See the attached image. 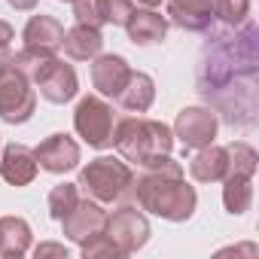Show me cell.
Returning <instances> with one entry per match:
<instances>
[{"label": "cell", "mask_w": 259, "mask_h": 259, "mask_svg": "<svg viewBox=\"0 0 259 259\" xmlns=\"http://www.w3.org/2000/svg\"><path fill=\"white\" fill-rule=\"evenodd\" d=\"M135 204L153 217H162L168 223H186L195 207L198 195L195 186L186 183L183 165L174 162L171 156H159L156 162L144 165L141 174H135Z\"/></svg>", "instance_id": "cell-1"}, {"label": "cell", "mask_w": 259, "mask_h": 259, "mask_svg": "<svg viewBox=\"0 0 259 259\" xmlns=\"http://www.w3.org/2000/svg\"><path fill=\"white\" fill-rule=\"evenodd\" d=\"M113 147L128 165H150L159 156H171L174 150V132L171 125L147 116H122L113 125Z\"/></svg>", "instance_id": "cell-2"}, {"label": "cell", "mask_w": 259, "mask_h": 259, "mask_svg": "<svg viewBox=\"0 0 259 259\" xmlns=\"http://www.w3.org/2000/svg\"><path fill=\"white\" fill-rule=\"evenodd\" d=\"M135 171L122 156H98L79 168V192L101 204H135Z\"/></svg>", "instance_id": "cell-3"}, {"label": "cell", "mask_w": 259, "mask_h": 259, "mask_svg": "<svg viewBox=\"0 0 259 259\" xmlns=\"http://www.w3.org/2000/svg\"><path fill=\"white\" fill-rule=\"evenodd\" d=\"M13 61L28 73V79L34 82V89L49 101V104H67L76 98L79 92V79L73 64H67L58 55H43V52H31V49H19L13 55Z\"/></svg>", "instance_id": "cell-4"}, {"label": "cell", "mask_w": 259, "mask_h": 259, "mask_svg": "<svg viewBox=\"0 0 259 259\" xmlns=\"http://www.w3.org/2000/svg\"><path fill=\"white\" fill-rule=\"evenodd\" d=\"M37 110V89L28 73L13 61V55H0V119L7 125H22Z\"/></svg>", "instance_id": "cell-5"}, {"label": "cell", "mask_w": 259, "mask_h": 259, "mask_svg": "<svg viewBox=\"0 0 259 259\" xmlns=\"http://www.w3.org/2000/svg\"><path fill=\"white\" fill-rule=\"evenodd\" d=\"M113 107L101 98V95H85L79 98L76 110H73V132L95 150H107L113 147Z\"/></svg>", "instance_id": "cell-6"}, {"label": "cell", "mask_w": 259, "mask_h": 259, "mask_svg": "<svg viewBox=\"0 0 259 259\" xmlns=\"http://www.w3.org/2000/svg\"><path fill=\"white\" fill-rule=\"evenodd\" d=\"M104 232L122 250V256H132V253H138L150 241V220L132 201H128V204H116V210H107Z\"/></svg>", "instance_id": "cell-7"}, {"label": "cell", "mask_w": 259, "mask_h": 259, "mask_svg": "<svg viewBox=\"0 0 259 259\" xmlns=\"http://www.w3.org/2000/svg\"><path fill=\"white\" fill-rule=\"evenodd\" d=\"M174 138L183 144V150H201L217 141L220 119L210 107H183L174 119Z\"/></svg>", "instance_id": "cell-8"}, {"label": "cell", "mask_w": 259, "mask_h": 259, "mask_svg": "<svg viewBox=\"0 0 259 259\" xmlns=\"http://www.w3.org/2000/svg\"><path fill=\"white\" fill-rule=\"evenodd\" d=\"M34 156H37V165L49 174H67L79 165V144L58 132V135H49L46 141H40L34 147Z\"/></svg>", "instance_id": "cell-9"}, {"label": "cell", "mask_w": 259, "mask_h": 259, "mask_svg": "<svg viewBox=\"0 0 259 259\" xmlns=\"http://www.w3.org/2000/svg\"><path fill=\"white\" fill-rule=\"evenodd\" d=\"M104 223H107V210L101 201L95 198H79L76 207L61 220V229H64V238L73 241V244H85L92 235L104 232Z\"/></svg>", "instance_id": "cell-10"}, {"label": "cell", "mask_w": 259, "mask_h": 259, "mask_svg": "<svg viewBox=\"0 0 259 259\" xmlns=\"http://www.w3.org/2000/svg\"><path fill=\"white\" fill-rule=\"evenodd\" d=\"M165 4L168 19L189 34H204L217 22V0H165Z\"/></svg>", "instance_id": "cell-11"}, {"label": "cell", "mask_w": 259, "mask_h": 259, "mask_svg": "<svg viewBox=\"0 0 259 259\" xmlns=\"http://www.w3.org/2000/svg\"><path fill=\"white\" fill-rule=\"evenodd\" d=\"M132 76L128 61L116 52H101L92 58V85L101 98H116L122 92V85Z\"/></svg>", "instance_id": "cell-12"}, {"label": "cell", "mask_w": 259, "mask_h": 259, "mask_svg": "<svg viewBox=\"0 0 259 259\" xmlns=\"http://www.w3.org/2000/svg\"><path fill=\"white\" fill-rule=\"evenodd\" d=\"M37 156L31 147L25 144H7L0 147V177H4L10 186H28L37 180Z\"/></svg>", "instance_id": "cell-13"}, {"label": "cell", "mask_w": 259, "mask_h": 259, "mask_svg": "<svg viewBox=\"0 0 259 259\" xmlns=\"http://www.w3.org/2000/svg\"><path fill=\"white\" fill-rule=\"evenodd\" d=\"M25 49L43 52V55H58L61 40H64V25L55 16H31L25 31H22Z\"/></svg>", "instance_id": "cell-14"}, {"label": "cell", "mask_w": 259, "mask_h": 259, "mask_svg": "<svg viewBox=\"0 0 259 259\" xmlns=\"http://www.w3.org/2000/svg\"><path fill=\"white\" fill-rule=\"evenodd\" d=\"M125 34H128V40H132L135 46H156L168 34V19L162 13L150 10V7L147 10H135L132 19L125 22Z\"/></svg>", "instance_id": "cell-15"}, {"label": "cell", "mask_w": 259, "mask_h": 259, "mask_svg": "<svg viewBox=\"0 0 259 259\" xmlns=\"http://www.w3.org/2000/svg\"><path fill=\"white\" fill-rule=\"evenodd\" d=\"M125 113H147L156 101V82L150 73L144 70H132V76H128V82L122 85V92L113 98Z\"/></svg>", "instance_id": "cell-16"}, {"label": "cell", "mask_w": 259, "mask_h": 259, "mask_svg": "<svg viewBox=\"0 0 259 259\" xmlns=\"http://www.w3.org/2000/svg\"><path fill=\"white\" fill-rule=\"evenodd\" d=\"M189 174L195 183H220L229 174V153L226 147L207 144L201 150H195V156L189 159Z\"/></svg>", "instance_id": "cell-17"}, {"label": "cell", "mask_w": 259, "mask_h": 259, "mask_svg": "<svg viewBox=\"0 0 259 259\" xmlns=\"http://www.w3.org/2000/svg\"><path fill=\"white\" fill-rule=\"evenodd\" d=\"M61 49L67 58L73 61H92L95 55H101L104 49V37H101V28H92V25H73L64 31V40H61Z\"/></svg>", "instance_id": "cell-18"}, {"label": "cell", "mask_w": 259, "mask_h": 259, "mask_svg": "<svg viewBox=\"0 0 259 259\" xmlns=\"http://www.w3.org/2000/svg\"><path fill=\"white\" fill-rule=\"evenodd\" d=\"M34 232L28 226V220L22 217H0V256L7 259H19L31 250Z\"/></svg>", "instance_id": "cell-19"}, {"label": "cell", "mask_w": 259, "mask_h": 259, "mask_svg": "<svg viewBox=\"0 0 259 259\" xmlns=\"http://www.w3.org/2000/svg\"><path fill=\"white\" fill-rule=\"evenodd\" d=\"M223 204L232 217H244L253 204V177L244 174H226L223 180Z\"/></svg>", "instance_id": "cell-20"}, {"label": "cell", "mask_w": 259, "mask_h": 259, "mask_svg": "<svg viewBox=\"0 0 259 259\" xmlns=\"http://www.w3.org/2000/svg\"><path fill=\"white\" fill-rule=\"evenodd\" d=\"M229 153V174H244V177H253L256 168H259V153L247 144V141H232L226 147Z\"/></svg>", "instance_id": "cell-21"}, {"label": "cell", "mask_w": 259, "mask_h": 259, "mask_svg": "<svg viewBox=\"0 0 259 259\" xmlns=\"http://www.w3.org/2000/svg\"><path fill=\"white\" fill-rule=\"evenodd\" d=\"M79 198L82 195H79V186L76 183H58V186H52V192H49V217L61 223L76 207Z\"/></svg>", "instance_id": "cell-22"}, {"label": "cell", "mask_w": 259, "mask_h": 259, "mask_svg": "<svg viewBox=\"0 0 259 259\" xmlns=\"http://www.w3.org/2000/svg\"><path fill=\"white\" fill-rule=\"evenodd\" d=\"M247 16H250V0H217V22H223L226 28L244 25Z\"/></svg>", "instance_id": "cell-23"}, {"label": "cell", "mask_w": 259, "mask_h": 259, "mask_svg": "<svg viewBox=\"0 0 259 259\" xmlns=\"http://www.w3.org/2000/svg\"><path fill=\"white\" fill-rule=\"evenodd\" d=\"M82 247V256L85 259H122V250L110 241V235L107 232H98V235H92L85 244H79Z\"/></svg>", "instance_id": "cell-24"}, {"label": "cell", "mask_w": 259, "mask_h": 259, "mask_svg": "<svg viewBox=\"0 0 259 259\" xmlns=\"http://www.w3.org/2000/svg\"><path fill=\"white\" fill-rule=\"evenodd\" d=\"M135 10H138L135 0H101V19L104 25H113V28H125Z\"/></svg>", "instance_id": "cell-25"}, {"label": "cell", "mask_w": 259, "mask_h": 259, "mask_svg": "<svg viewBox=\"0 0 259 259\" xmlns=\"http://www.w3.org/2000/svg\"><path fill=\"white\" fill-rule=\"evenodd\" d=\"M73 16L79 25H92V28H101L104 19H101V0H73Z\"/></svg>", "instance_id": "cell-26"}, {"label": "cell", "mask_w": 259, "mask_h": 259, "mask_svg": "<svg viewBox=\"0 0 259 259\" xmlns=\"http://www.w3.org/2000/svg\"><path fill=\"white\" fill-rule=\"evenodd\" d=\"M34 253H37V259H43V256H61V259H67V247L64 244H52V241L40 244Z\"/></svg>", "instance_id": "cell-27"}, {"label": "cell", "mask_w": 259, "mask_h": 259, "mask_svg": "<svg viewBox=\"0 0 259 259\" xmlns=\"http://www.w3.org/2000/svg\"><path fill=\"white\" fill-rule=\"evenodd\" d=\"M13 40H16V31H13V25L0 19V55H7V52H10Z\"/></svg>", "instance_id": "cell-28"}, {"label": "cell", "mask_w": 259, "mask_h": 259, "mask_svg": "<svg viewBox=\"0 0 259 259\" xmlns=\"http://www.w3.org/2000/svg\"><path fill=\"white\" fill-rule=\"evenodd\" d=\"M7 4L13 7V10H19V13H28V10H34L40 0H7Z\"/></svg>", "instance_id": "cell-29"}, {"label": "cell", "mask_w": 259, "mask_h": 259, "mask_svg": "<svg viewBox=\"0 0 259 259\" xmlns=\"http://www.w3.org/2000/svg\"><path fill=\"white\" fill-rule=\"evenodd\" d=\"M138 4H144V7H150V10H156V7H162V0H138Z\"/></svg>", "instance_id": "cell-30"}, {"label": "cell", "mask_w": 259, "mask_h": 259, "mask_svg": "<svg viewBox=\"0 0 259 259\" xmlns=\"http://www.w3.org/2000/svg\"><path fill=\"white\" fill-rule=\"evenodd\" d=\"M58 4H73V0H58Z\"/></svg>", "instance_id": "cell-31"}]
</instances>
